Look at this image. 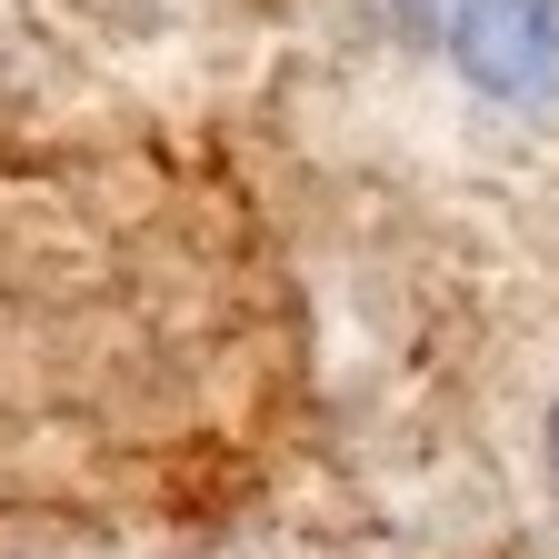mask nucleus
Returning <instances> with one entry per match:
<instances>
[{"instance_id":"f257e3e1","label":"nucleus","mask_w":559,"mask_h":559,"mask_svg":"<svg viewBox=\"0 0 559 559\" xmlns=\"http://www.w3.org/2000/svg\"><path fill=\"white\" fill-rule=\"evenodd\" d=\"M460 60L489 91H539L559 70V11L549 0H469L460 11Z\"/></svg>"},{"instance_id":"f03ea898","label":"nucleus","mask_w":559,"mask_h":559,"mask_svg":"<svg viewBox=\"0 0 559 559\" xmlns=\"http://www.w3.org/2000/svg\"><path fill=\"white\" fill-rule=\"evenodd\" d=\"M549 460H559V430H549Z\"/></svg>"}]
</instances>
